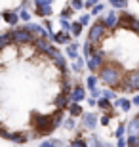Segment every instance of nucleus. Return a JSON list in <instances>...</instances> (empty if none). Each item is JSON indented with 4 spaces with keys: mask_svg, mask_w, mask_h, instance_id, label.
Segmentation results:
<instances>
[{
    "mask_svg": "<svg viewBox=\"0 0 139 147\" xmlns=\"http://www.w3.org/2000/svg\"><path fill=\"white\" fill-rule=\"evenodd\" d=\"M97 76H99V82L101 84H105L107 88H114V90L124 80V73L116 63H105L103 69L97 73Z\"/></svg>",
    "mask_w": 139,
    "mask_h": 147,
    "instance_id": "obj_1",
    "label": "nucleus"
},
{
    "mask_svg": "<svg viewBox=\"0 0 139 147\" xmlns=\"http://www.w3.org/2000/svg\"><path fill=\"white\" fill-rule=\"evenodd\" d=\"M31 124L36 130L38 136H50L52 132L57 128L52 120V115H40V113H32L31 117Z\"/></svg>",
    "mask_w": 139,
    "mask_h": 147,
    "instance_id": "obj_2",
    "label": "nucleus"
},
{
    "mask_svg": "<svg viewBox=\"0 0 139 147\" xmlns=\"http://www.w3.org/2000/svg\"><path fill=\"white\" fill-rule=\"evenodd\" d=\"M116 92H122V94H135V92H139V67L124 75V80L118 84Z\"/></svg>",
    "mask_w": 139,
    "mask_h": 147,
    "instance_id": "obj_3",
    "label": "nucleus"
},
{
    "mask_svg": "<svg viewBox=\"0 0 139 147\" xmlns=\"http://www.w3.org/2000/svg\"><path fill=\"white\" fill-rule=\"evenodd\" d=\"M109 29L105 27V23L103 21H95L93 25L90 27V33H88V40H90L91 44H95L97 48H99V44L105 40V36H107Z\"/></svg>",
    "mask_w": 139,
    "mask_h": 147,
    "instance_id": "obj_4",
    "label": "nucleus"
},
{
    "mask_svg": "<svg viewBox=\"0 0 139 147\" xmlns=\"http://www.w3.org/2000/svg\"><path fill=\"white\" fill-rule=\"evenodd\" d=\"M105 65V50L97 48L90 57H86V67L90 69V73H99Z\"/></svg>",
    "mask_w": 139,
    "mask_h": 147,
    "instance_id": "obj_5",
    "label": "nucleus"
},
{
    "mask_svg": "<svg viewBox=\"0 0 139 147\" xmlns=\"http://www.w3.org/2000/svg\"><path fill=\"white\" fill-rule=\"evenodd\" d=\"M13 40L17 46H27V44L34 42V34H31L27 31V27H13Z\"/></svg>",
    "mask_w": 139,
    "mask_h": 147,
    "instance_id": "obj_6",
    "label": "nucleus"
},
{
    "mask_svg": "<svg viewBox=\"0 0 139 147\" xmlns=\"http://www.w3.org/2000/svg\"><path fill=\"white\" fill-rule=\"evenodd\" d=\"M99 21L105 23V27H107L109 31H114V29L120 27V13H116L114 10H109L105 16L99 17Z\"/></svg>",
    "mask_w": 139,
    "mask_h": 147,
    "instance_id": "obj_7",
    "label": "nucleus"
},
{
    "mask_svg": "<svg viewBox=\"0 0 139 147\" xmlns=\"http://www.w3.org/2000/svg\"><path fill=\"white\" fill-rule=\"evenodd\" d=\"M32 46H34V50H36V52H40V54H46V52L50 50V46H52V38H48V36L34 38Z\"/></svg>",
    "mask_w": 139,
    "mask_h": 147,
    "instance_id": "obj_8",
    "label": "nucleus"
},
{
    "mask_svg": "<svg viewBox=\"0 0 139 147\" xmlns=\"http://www.w3.org/2000/svg\"><path fill=\"white\" fill-rule=\"evenodd\" d=\"M84 98H86V88L82 86V84H75L73 92L69 94V99H71V101H75V103H80Z\"/></svg>",
    "mask_w": 139,
    "mask_h": 147,
    "instance_id": "obj_9",
    "label": "nucleus"
},
{
    "mask_svg": "<svg viewBox=\"0 0 139 147\" xmlns=\"http://www.w3.org/2000/svg\"><path fill=\"white\" fill-rule=\"evenodd\" d=\"M71 36H73V34H71L69 31H57V33L52 34V40H54L55 44H71Z\"/></svg>",
    "mask_w": 139,
    "mask_h": 147,
    "instance_id": "obj_10",
    "label": "nucleus"
},
{
    "mask_svg": "<svg viewBox=\"0 0 139 147\" xmlns=\"http://www.w3.org/2000/svg\"><path fill=\"white\" fill-rule=\"evenodd\" d=\"M95 124H97V115L95 113H84L82 115V126L84 128H95Z\"/></svg>",
    "mask_w": 139,
    "mask_h": 147,
    "instance_id": "obj_11",
    "label": "nucleus"
},
{
    "mask_svg": "<svg viewBox=\"0 0 139 147\" xmlns=\"http://www.w3.org/2000/svg\"><path fill=\"white\" fill-rule=\"evenodd\" d=\"M135 19H137L135 16H132V13H128V11H122V13H120V27L132 29V25L135 23Z\"/></svg>",
    "mask_w": 139,
    "mask_h": 147,
    "instance_id": "obj_12",
    "label": "nucleus"
},
{
    "mask_svg": "<svg viewBox=\"0 0 139 147\" xmlns=\"http://www.w3.org/2000/svg\"><path fill=\"white\" fill-rule=\"evenodd\" d=\"M8 140L13 142V143H25V142H29V136L25 134V132H10Z\"/></svg>",
    "mask_w": 139,
    "mask_h": 147,
    "instance_id": "obj_13",
    "label": "nucleus"
},
{
    "mask_svg": "<svg viewBox=\"0 0 139 147\" xmlns=\"http://www.w3.org/2000/svg\"><path fill=\"white\" fill-rule=\"evenodd\" d=\"M2 19H4L6 23H10V25H13V27H15L17 21H19L21 17H19V13H17V11H4V13H2Z\"/></svg>",
    "mask_w": 139,
    "mask_h": 147,
    "instance_id": "obj_14",
    "label": "nucleus"
},
{
    "mask_svg": "<svg viewBox=\"0 0 139 147\" xmlns=\"http://www.w3.org/2000/svg\"><path fill=\"white\" fill-rule=\"evenodd\" d=\"M137 134H139V115H135L128 122V136H137Z\"/></svg>",
    "mask_w": 139,
    "mask_h": 147,
    "instance_id": "obj_15",
    "label": "nucleus"
},
{
    "mask_svg": "<svg viewBox=\"0 0 139 147\" xmlns=\"http://www.w3.org/2000/svg\"><path fill=\"white\" fill-rule=\"evenodd\" d=\"M114 107H118V109H122V111H130L134 107V103H132V99L118 98V99H114Z\"/></svg>",
    "mask_w": 139,
    "mask_h": 147,
    "instance_id": "obj_16",
    "label": "nucleus"
},
{
    "mask_svg": "<svg viewBox=\"0 0 139 147\" xmlns=\"http://www.w3.org/2000/svg\"><path fill=\"white\" fill-rule=\"evenodd\" d=\"M67 109H69L71 117H82V115H84V113H82V107H80V103H75V101H71Z\"/></svg>",
    "mask_w": 139,
    "mask_h": 147,
    "instance_id": "obj_17",
    "label": "nucleus"
},
{
    "mask_svg": "<svg viewBox=\"0 0 139 147\" xmlns=\"http://www.w3.org/2000/svg\"><path fill=\"white\" fill-rule=\"evenodd\" d=\"M63 111L65 109H57V107H55V111L52 113V120H54L55 126H61V124H63Z\"/></svg>",
    "mask_w": 139,
    "mask_h": 147,
    "instance_id": "obj_18",
    "label": "nucleus"
},
{
    "mask_svg": "<svg viewBox=\"0 0 139 147\" xmlns=\"http://www.w3.org/2000/svg\"><path fill=\"white\" fill-rule=\"evenodd\" d=\"M67 55H69L71 59H76V57H78V44L76 42H71L69 46H67Z\"/></svg>",
    "mask_w": 139,
    "mask_h": 147,
    "instance_id": "obj_19",
    "label": "nucleus"
},
{
    "mask_svg": "<svg viewBox=\"0 0 139 147\" xmlns=\"http://www.w3.org/2000/svg\"><path fill=\"white\" fill-rule=\"evenodd\" d=\"M44 55H48L52 61H55V59H59V57H61V52L57 50V46H54V44H52V46H50V50H48Z\"/></svg>",
    "mask_w": 139,
    "mask_h": 147,
    "instance_id": "obj_20",
    "label": "nucleus"
},
{
    "mask_svg": "<svg viewBox=\"0 0 139 147\" xmlns=\"http://www.w3.org/2000/svg\"><path fill=\"white\" fill-rule=\"evenodd\" d=\"M95 50H97L95 44H91L90 40H86V42H84V57H90V55L93 54Z\"/></svg>",
    "mask_w": 139,
    "mask_h": 147,
    "instance_id": "obj_21",
    "label": "nucleus"
},
{
    "mask_svg": "<svg viewBox=\"0 0 139 147\" xmlns=\"http://www.w3.org/2000/svg\"><path fill=\"white\" fill-rule=\"evenodd\" d=\"M84 65H86V61L82 59V57H76L75 63H73V71L75 73H82L84 71Z\"/></svg>",
    "mask_w": 139,
    "mask_h": 147,
    "instance_id": "obj_22",
    "label": "nucleus"
},
{
    "mask_svg": "<svg viewBox=\"0 0 139 147\" xmlns=\"http://www.w3.org/2000/svg\"><path fill=\"white\" fill-rule=\"evenodd\" d=\"M82 27H84V25H82L80 21H73V25H71V34H73V36H78V34L82 33Z\"/></svg>",
    "mask_w": 139,
    "mask_h": 147,
    "instance_id": "obj_23",
    "label": "nucleus"
},
{
    "mask_svg": "<svg viewBox=\"0 0 139 147\" xmlns=\"http://www.w3.org/2000/svg\"><path fill=\"white\" fill-rule=\"evenodd\" d=\"M97 82H99V76L90 75L88 78H86V86L90 88V90H93V88H97Z\"/></svg>",
    "mask_w": 139,
    "mask_h": 147,
    "instance_id": "obj_24",
    "label": "nucleus"
},
{
    "mask_svg": "<svg viewBox=\"0 0 139 147\" xmlns=\"http://www.w3.org/2000/svg\"><path fill=\"white\" fill-rule=\"evenodd\" d=\"M103 98H107V99H114L116 98V90H114V88H105V90H103Z\"/></svg>",
    "mask_w": 139,
    "mask_h": 147,
    "instance_id": "obj_25",
    "label": "nucleus"
},
{
    "mask_svg": "<svg viewBox=\"0 0 139 147\" xmlns=\"http://www.w3.org/2000/svg\"><path fill=\"white\" fill-rule=\"evenodd\" d=\"M109 4H112V8H126L128 6V0H109Z\"/></svg>",
    "mask_w": 139,
    "mask_h": 147,
    "instance_id": "obj_26",
    "label": "nucleus"
},
{
    "mask_svg": "<svg viewBox=\"0 0 139 147\" xmlns=\"http://www.w3.org/2000/svg\"><path fill=\"white\" fill-rule=\"evenodd\" d=\"M71 147H88V142L82 140V138H76V140L71 142Z\"/></svg>",
    "mask_w": 139,
    "mask_h": 147,
    "instance_id": "obj_27",
    "label": "nucleus"
},
{
    "mask_svg": "<svg viewBox=\"0 0 139 147\" xmlns=\"http://www.w3.org/2000/svg\"><path fill=\"white\" fill-rule=\"evenodd\" d=\"M17 13H19V17H21L23 21H27V23H29V19H31V13H29V11L25 10L23 6H21V8H19V10H17Z\"/></svg>",
    "mask_w": 139,
    "mask_h": 147,
    "instance_id": "obj_28",
    "label": "nucleus"
},
{
    "mask_svg": "<svg viewBox=\"0 0 139 147\" xmlns=\"http://www.w3.org/2000/svg\"><path fill=\"white\" fill-rule=\"evenodd\" d=\"M128 147H139V134L137 136H128Z\"/></svg>",
    "mask_w": 139,
    "mask_h": 147,
    "instance_id": "obj_29",
    "label": "nucleus"
},
{
    "mask_svg": "<svg viewBox=\"0 0 139 147\" xmlns=\"http://www.w3.org/2000/svg\"><path fill=\"white\" fill-rule=\"evenodd\" d=\"M126 132H128V126H126V124H118L116 132H114V136H116V138H122Z\"/></svg>",
    "mask_w": 139,
    "mask_h": 147,
    "instance_id": "obj_30",
    "label": "nucleus"
},
{
    "mask_svg": "<svg viewBox=\"0 0 139 147\" xmlns=\"http://www.w3.org/2000/svg\"><path fill=\"white\" fill-rule=\"evenodd\" d=\"M78 21H80L82 25H88V23L91 21V13H82V16L78 17Z\"/></svg>",
    "mask_w": 139,
    "mask_h": 147,
    "instance_id": "obj_31",
    "label": "nucleus"
},
{
    "mask_svg": "<svg viewBox=\"0 0 139 147\" xmlns=\"http://www.w3.org/2000/svg\"><path fill=\"white\" fill-rule=\"evenodd\" d=\"M75 8H73V6H69V8H65V10L63 11H61V17H71V16H73V13H75Z\"/></svg>",
    "mask_w": 139,
    "mask_h": 147,
    "instance_id": "obj_32",
    "label": "nucleus"
},
{
    "mask_svg": "<svg viewBox=\"0 0 139 147\" xmlns=\"http://www.w3.org/2000/svg\"><path fill=\"white\" fill-rule=\"evenodd\" d=\"M71 6H73L75 10H82V8H84V0H71Z\"/></svg>",
    "mask_w": 139,
    "mask_h": 147,
    "instance_id": "obj_33",
    "label": "nucleus"
},
{
    "mask_svg": "<svg viewBox=\"0 0 139 147\" xmlns=\"http://www.w3.org/2000/svg\"><path fill=\"white\" fill-rule=\"evenodd\" d=\"M95 4H99V0H84V8L86 10H91Z\"/></svg>",
    "mask_w": 139,
    "mask_h": 147,
    "instance_id": "obj_34",
    "label": "nucleus"
},
{
    "mask_svg": "<svg viewBox=\"0 0 139 147\" xmlns=\"http://www.w3.org/2000/svg\"><path fill=\"white\" fill-rule=\"evenodd\" d=\"M103 8H105L103 4H95L93 8H91V16H97V13H101V11H103Z\"/></svg>",
    "mask_w": 139,
    "mask_h": 147,
    "instance_id": "obj_35",
    "label": "nucleus"
},
{
    "mask_svg": "<svg viewBox=\"0 0 139 147\" xmlns=\"http://www.w3.org/2000/svg\"><path fill=\"white\" fill-rule=\"evenodd\" d=\"M59 23H61L63 31H69V33H71V25H73V23H69V21H67V17H63V19H61Z\"/></svg>",
    "mask_w": 139,
    "mask_h": 147,
    "instance_id": "obj_36",
    "label": "nucleus"
},
{
    "mask_svg": "<svg viewBox=\"0 0 139 147\" xmlns=\"http://www.w3.org/2000/svg\"><path fill=\"white\" fill-rule=\"evenodd\" d=\"M8 136H10V132L6 130V126L0 124V138H4V140H8Z\"/></svg>",
    "mask_w": 139,
    "mask_h": 147,
    "instance_id": "obj_37",
    "label": "nucleus"
},
{
    "mask_svg": "<svg viewBox=\"0 0 139 147\" xmlns=\"http://www.w3.org/2000/svg\"><path fill=\"white\" fill-rule=\"evenodd\" d=\"M75 126H76V122H75V117H73V119H69L67 122H65V128H69V130H73Z\"/></svg>",
    "mask_w": 139,
    "mask_h": 147,
    "instance_id": "obj_38",
    "label": "nucleus"
},
{
    "mask_svg": "<svg viewBox=\"0 0 139 147\" xmlns=\"http://www.w3.org/2000/svg\"><path fill=\"white\" fill-rule=\"evenodd\" d=\"M116 147H128V140H124V138H118Z\"/></svg>",
    "mask_w": 139,
    "mask_h": 147,
    "instance_id": "obj_39",
    "label": "nucleus"
},
{
    "mask_svg": "<svg viewBox=\"0 0 139 147\" xmlns=\"http://www.w3.org/2000/svg\"><path fill=\"white\" fill-rule=\"evenodd\" d=\"M130 31H135V34H139V19H135V23L132 25V29Z\"/></svg>",
    "mask_w": 139,
    "mask_h": 147,
    "instance_id": "obj_40",
    "label": "nucleus"
},
{
    "mask_svg": "<svg viewBox=\"0 0 139 147\" xmlns=\"http://www.w3.org/2000/svg\"><path fill=\"white\" fill-rule=\"evenodd\" d=\"M38 147H55V143H54V140H52V142H42Z\"/></svg>",
    "mask_w": 139,
    "mask_h": 147,
    "instance_id": "obj_41",
    "label": "nucleus"
},
{
    "mask_svg": "<svg viewBox=\"0 0 139 147\" xmlns=\"http://www.w3.org/2000/svg\"><path fill=\"white\" fill-rule=\"evenodd\" d=\"M132 103H134V107H139V94H135L132 98Z\"/></svg>",
    "mask_w": 139,
    "mask_h": 147,
    "instance_id": "obj_42",
    "label": "nucleus"
},
{
    "mask_svg": "<svg viewBox=\"0 0 139 147\" xmlns=\"http://www.w3.org/2000/svg\"><path fill=\"white\" fill-rule=\"evenodd\" d=\"M109 117H111V115H109ZM109 117H101V124H103V126L109 124Z\"/></svg>",
    "mask_w": 139,
    "mask_h": 147,
    "instance_id": "obj_43",
    "label": "nucleus"
},
{
    "mask_svg": "<svg viewBox=\"0 0 139 147\" xmlns=\"http://www.w3.org/2000/svg\"><path fill=\"white\" fill-rule=\"evenodd\" d=\"M105 147H112V145H109V143H105Z\"/></svg>",
    "mask_w": 139,
    "mask_h": 147,
    "instance_id": "obj_44",
    "label": "nucleus"
},
{
    "mask_svg": "<svg viewBox=\"0 0 139 147\" xmlns=\"http://www.w3.org/2000/svg\"><path fill=\"white\" fill-rule=\"evenodd\" d=\"M0 19H2V13H0Z\"/></svg>",
    "mask_w": 139,
    "mask_h": 147,
    "instance_id": "obj_45",
    "label": "nucleus"
},
{
    "mask_svg": "<svg viewBox=\"0 0 139 147\" xmlns=\"http://www.w3.org/2000/svg\"><path fill=\"white\" fill-rule=\"evenodd\" d=\"M137 2H139V0H137Z\"/></svg>",
    "mask_w": 139,
    "mask_h": 147,
    "instance_id": "obj_46",
    "label": "nucleus"
},
{
    "mask_svg": "<svg viewBox=\"0 0 139 147\" xmlns=\"http://www.w3.org/2000/svg\"><path fill=\"white\" fill-rule=\"evenodd\" d=\"M69 147H71V145H69Z\"/></svg>",
    "mask_w": 139,
    "mask_h": 147,
    "instance_id": "obj_47",
    "label": "nucleus"
}]
</instances>
